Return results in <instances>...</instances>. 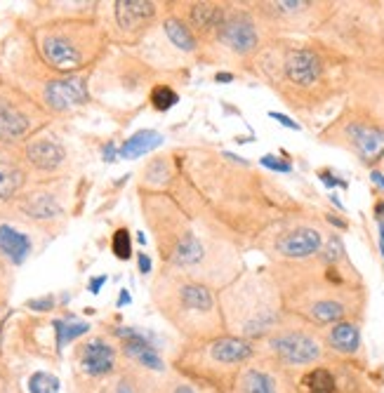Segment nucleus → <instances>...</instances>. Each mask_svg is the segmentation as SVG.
Masks as SVG:
<instances>
[{"instance_id":"nucleus-1","label":"nucleus","mask_w":384,"mask_h":393,"mask_svg":"<svg viewBox=\"0 0 384 393\" xmlns=\"http://www.w3.org/2000/svg\"><path fill=\"white\" fill-rule=\"evenodd\" d=\"M160 311L170 318V323L184 337H193L196 341H200L208 337L210 332V328L203 321L215 311V299H212V292L205 285L182 283L175 290L173 299L165 306H160Z\"/></svg>"},{"instance_id":"nucleus-2","label":"nucleus","mask_w":384,"mask_h":393,"mask_svg":"<svg viewBox=\"0 0 384 393\" xmlns=\"http://www.w3.org/2000/svg\"><path fill=\"white\" fill-rule=\"evenodd\" d=\"M113 334L120 339L123 353L128 361H133L137 367L148 372H165V361L158 351V341L151 332L133 325H118Z\"/></svg>"},{"instance_id":"nucleus-3","label":"nucleus","mask_w":384,"mask_h":393,"mask_svg":"<svg viewBox=\"0 0 384 393\" xmlns=\"http://www.w3.org/2000/svg\"><path fill=\"white\" fill-rule=\"evenodd\" d=\"M269 349H271V353L283 365L290 367L311 365L323 353L318 339L307 332H280L276 337L269 339Z\"/></svg>"},{"instance_id":"nucleus-4","label":"nucleus","mask_w":384,"mask_h":393,"mask_svg":"<svg viewBox=\"0 0 384 393\" xmlns=\"http://www.w3.org/2000/svg\"><path fill=\"white\" fill-rule=\"evenodd\" d=\"M45 101L50 109L66 111L88 101V78L85 76H66L57 78L45 85Z\"/></svg>"},{"instance_id":"nucleus-5","label":"nucleus","mask_w":384,"mask_h":393,"mask_svg":"<svg viewBox=\"0 0 384 393\" xmlns=\"http://www.w3.org/2000/svg\"><path fill=\"white\" fill-rule=\"evenodd\" d=\"M118 363V353L108 344L106 339L95 337L80 349V370H83L88 377H108V374L116 370Z\"/></svg>"},{"instance_id":"nucleus-6","label":"nucleus","mask_w":384,"mask_h":393,"mask_svg":"<svg viewBox=\"0 0 384 393\" xmlns=\"http://www.w3.org/2000/svg\"><path fill=\"white\" fill-rule=\"evenodd\" d=\"M40 50H43V57L48 59V64L59 68V71H73V68L83 64V50L68 36H61V33L45 36L40 41Z\"/></svg>"},{"instance_id":"nucleus-7","label":"nucleus","mask_w":384,"mask_h":393,"mask_svg":"<svg viewBox=\"0 0 384 393\" xmlns=\"http://www.w3.org/2000/svg\"><path fill=\"white\" fill-rule=\"evenodd\" d=\"M220 38L222 43L229 45L238 54H245L257 48V28L250 17L245 14H231L229 19L222 21Z\"/></svg>"},{"instance_id":"nucleus-8","label":"nucleus","mask_w":384,"mask_h":393,"mask_svg":"<svg viewBox=\"0 0 384 393\" xmlns=\"http://www.w3.org/2000/svg\"><path fill=\"white\" fill-rule=\"evenodd\" d=\"M320 245H323V241H320V233L316 229H295V231H288L285 236H280L276 248L285 257L302 259V257L316 254Z\"/></svg>"},{"instance_id":"nucleus-9","label":"nucleus","mask_w":384,"mask_h":393,"mask_svg":"<svg viewBox=\"0 0 384 393\" xmlns=\"http://www.w3.org/2000/svg\"><path fill=\"white\" fill-rule=\"evenodd\" d=\"M285 76L295 85H314L320 78V59L311 50H292L285 61Z\"/></svg>"},{"instance_id":"nucleus-10","label":"nucleus","mask_w":384,"mask_h":393,"mask_svg":"<svg viewBox=\"0 0 384 393\" xmlns=\"http://www.w3.org/2000/svg\"><path fill=\"white\" fill-rule=\"evenodd\" d=\"M26 158L38 170H55L64 161V146L52 137H38L26 146Z\"/></svg>"},{"instance_id":"nucleus-11","label":"nucleus","mask_w":384,"mask_h":393,"mask_svg":"<svg viewBox=\"0 0 384 393\" xmlns=\"http://www.w3.org/2000/svg\"><path fill=\"white\" fill-rule=\"evenodd\" d=\"M347 134L352 137L354 146H356L365 161H377V158L384 156V130L354 123L347 128Z\"/></svg>"},{"instance_id":"nucleus-12","label":"nucleus","mask_w":384,"mask_h":393,"mask_svg":"<svg viewBox=\"0 0 384 393\" xmlns=\"http://www.w3.org/2000/svg\"><path fill=\"white\" fill-rule=\"evenodd\" d=\"M0 254L8 257L15 266H21L31 254V238L26 233L12 229V226H0Z\"/></svg>"},{"instance_id":"nucleus-13","label":"nucleus","mask_w":384,"mask_h":393,"mask_svg":"<svg viewBox=\"0 0 384 393\" xmlns=\"http://www.w3.org/2000/svg\"><path fill=\"white\" fill-rule=\"evenodd\" d=\"M156 14V5L144 0H120L116 3V19L123 28H140Z\"/></svg>"},{"instance_id":"nucleus-14","label":"nucleus","mask_w":384,"mask_h":393,"mask_svg":"<svg viewBox=\"0 0 384 393\" xmlns=\"http://www.w3.org/2000/svg\"><path fill=\"white\" fill-rule=\"evenodd\" d=\"M28 132V118L8 99H0V139L15 141Z\"/></svg>"},{"instance_id":"nucleus-15","label":"nucleus","mask_w":384,"mask_h":393,"mask_svg":"<svg viewBox=\"0 0 384 393\" xmlns=\"http://www.w3.org/2000/svg\"><path fill=\"white\" fill-rule=\"evenodd\" d=\"M160 144H163V134L156 132V130H142V132L133 134L130 139H125V144L118 149V156L133 161V158H140L156 151Z\"/></svg>"},{"instance_id":"nucleus-16","label":"nucleus","mask_w":384,"mask_h":393,"mask_svg":"<svg viewBox=\"0 0 384 393\" xmlns=\"http://www.w3.org/2000/svg\"><path fill=\"white\" fill-rule=\"evenodd\" d=\"M328 344L335 349L337 353H345V356H352V353L358 351L361 346V330L349 321H340L332 325L328 332Z\"/></svg>"},{"instance_id":"nucleus-17","label":"nucleus","mask_w":384,"mask_h":393,"mask_svg":"<svg viewBox=\"0 0 384 393\" xmlns=\"http://www.w3.org/2000/svg\"><path fill=\"white\" fill-rule=\"evenodd\" d=\"M240 393H280L278 381L271 372L260 367H248L238 377Z\"/></svg>"},{"instance_id":"nucleus-18","label":"nucleus","mask_w":384,"mask_h":393,"mask_svg":"<svg viewBox=\"0 0 384 393\" xmlns=\"http://www.w3.org/2000/svg\"><path fill=\"white\" fill-rule=\"evenodd\" d=\"M200 259H203V245H200V241L193 233H184V238L175 245L173 254H170V261H173L177 269L196 266Z\"/></svg>"},{"instance_id":"nucleus-19","label":"nucleus","mask_w":384,"mask_h":393,"mask_svg":"<svg viewBox=\"0 0 384 393\" xmlns=\"http://www.w3.org/2000/svg\"><path fill=\"white\" fill-rule=\"evenodd\" d=\"M165 33H168L170 43L175 45V48L184 50V52H193L196 50V38H193L191 28H189L182 19H175V17H170V19H165Z\"/></svg>"},{"instance_id":"nucleus-20","label":"nucleus","mask_w":384,"mask_h":393,"mask_svg":"<svg viewBox=\"0 0 384 393\" xmlns=\"http://www.w3.org/2000/svg\"><path fill=\"white\" fill-rule=\"evenodd\" d=\"M21 184H24V174H21V170L17 168V165L8 163V161H0V201L15 196Z\"/></svg>"},{"instance_id":"nucleus-21","label":"nucleus","mask_w":384,"mask_h":393,"mask_svg":"<svg viewBox=\"0 0 384 393\" xmlns=\"http://www.w3.org/2000/svg\"><path fill=\"white\" fill-rule=\"evenodd\" d=\"M52 328L57 334V349L59 351L64 349L66 344H71L73 339H78L90 332V325L83 321H55Z\"/></svg>"},{"instance_id":"nucleus-22","label":"nucleus","mask_w":384,"mask_h":393,"mask_svg":"<svg viewBox=\"0 0 384 393\" xmlns=\"http://www.w3.org/2000/svg\"><path fill=\"white\" fill-rule=\"evenodd\" d=\"M222 10L217 8V5L212 3H198L191 8V21L196 24L198 28H203V31H208V28H215V26H222Z\"/></svg>"},{"instance_id":"nucleus-23","label":"nucleus","mask_w":384,"mask_h":393,"mask_svg":"<svg viewBox=\"0 0 384 393\" xmlns=\"http://www.w3.org/2000/svg\"><path fill=\"white\" fill-rule=\"evenodd\" d=\"M311 318L320 325H332V323H340L345 318V306L340 301H332V299H323L316 301L311 306Z\"/></svg>"},{"instance_id":"nucleus-24","label":"nucleus","mask_w":384,"mask_h":393,"mask_svg":"<svg viewBox=\"0 0 384 393\" xmlns=\"http://www.w3.org/2000/svg\"><path fill=\"white\" fill-rule=\"evenodd\" d=\"M305 386H307V393H335L337 391L335 377H332V372L325 367L311 370L305 377Z\"/></svg>"},{"instance_id":"nucleus-25","label":"nucleus","mask_w":384,"mask_h":393,"mask_svg":"<svg viewBox=\"0 0 384 393\" xmlns=\"http://www.w3.org/2000/svg\"><path fill=\"white\" fill-rule=\"evenodd\" d=\"M59 212V205H57L48 193H38V196L28 198L26 203V214L33 219H50Z\"/></svg>"},{"instance_id":"nucleus-26","label":"nucleus","mask_w":384,"mask_h":393,"mask_svg":"<svg viewBox=\"0 0 384 393\" xmlns=\"http://www.w3.org/2000/svg\"><path fill=\"white\" fill-rule=\"evenodd\" d=\"M28 393H61L59 379L50 372H33L28 377Z\"/></svg>"},{"instance_id":"nucleus-27","label":"nucleus","mask_w":384,"mask_h":393,"mask_svg":"<svg viewBox=\"0 0 384 393\" xmlns=\"http://www.w3.org/2000/svg\"><path fill=\"white\" fill-rule=\"evenodd\" d=\"M177 101H180V94L173 88H168V85H156L151 90V104L156 111H170Z\"/></svg>"},{"instance_id":"nucleus-28","label":"nucleus","mask_w":384,"mask_h":393,"mask_svg":"<svg viewBox=\"0 0 384 393\" xmlns=\"http://www.w3.org/2000/svg\"><path fill=\"white\" fill-rule=\"evenodd\" d=\"M111 248H113V254H116L118 259L128 261L130 257H133V238H130V231L118 229L116 233H113Z\"/></svg>"},{"instance_id":"nucleus-29","label":"nucleus","mask_w":384,"mask_h":393,"mask_svg":"<svg viewBox=\"0 0 384 393\" xmlns=\"http://www.w3.org/2000/svg\"><path fill=\"white\" fill-rule=\"evenodd\" d=\"M260 163L265 165L267 170H271V172H283V174L292 172V165H290L288 161H280V158L271 156V153H269V156H262Z\"/></svg>"},{"instance_id":"nucleus-30","label":"nucleus","mask_w":384,"mask_h":393,"mask_svg":"<svg viewBox=\"0 0 384 393\" xmlns=\"http://www.w3.org/2000/svg\"><path fill=\"white\" fill-rule=\"evenodd\" d=\"M323 257H325V261H337V259L342 257V243H340V238H330V243H328V248H325Z\"/></svg>"},{"instance_id":"nucleus-31","label":"nucleus","mask_w":384,"mask_h":393,"mask_svg":"<svg viewBox=\"0 0 384 393\" xmlns=\"http://www.w3.org/2000/svg\"><path fill=\"white\" fill-rule=\"evenodd\" d=\"M269 118H273L278 125H283V128H288V130H295V132H300V123H295L290 116H285V113H280V111H269Z\"/></svg>"},{"instance_id":"nucleus-32","label":"nucleus","mask_w":384,"mask_h":393,"mask_svg":"<svg viewBox=\"0 0 384 393\" xmlns=\"http://www.w3.org/2000/svg\"><path fill=\"white\" fill-rule=\"evenodd\" d=\"M26 306L33 311H50V309H55V297L48 294V297H40V299H28Z\"/></svg>"},{"instance_id":"nucleus-33","label":"nucleus","mask_w":384,"mask_h":393,"mask_svg":"<svg viewBox=\"0 0 384 393\" xmlns=\"http://www.w3.org/2000/svg\"><path fill=\"white\" fill-rule=\"evenodd\" d=\"M318 177H320V181H323L325 186H328V189H335V186H340V189H347V181H342V179H337V177H332L330 172H318Z\"/></svg>"},{"instance_id":"nucleus-34","label":"nucleus","mask_w":384,"mask_h":393,"mask_svg":"<svg viewBox=\"0 0 384 393\" xmlns=\"http://www.w3.org/2000/svg\"><path fill=\"white\" fill-rule=\"evenodd\" d=\"M307 3H300V0H285V3H276V8L280 12H295V10H302Z\"/></svg>"},{"instance_id":"nucleus-35","label":"nucleus","mask_w":384,"mask_h":393,"mask_svg":"<svg viewBox=\"0 0 384 393\" xmlns=\"http://www.w3.org/2000/svg\"><path fill=\"white\" fill-rule=\"evenodd\" d=\"M137 264H140V273H146L151 271V257H148V254H144V252H140L137 254Z\"/></svg>"},{"instance_id":"nucleus-36","label":"nucleus","mask_w":384,"mask_h":393,"mask_svg":"<svg viewBox=\"0 0 384 393\" xmlns=\"http://www.w3.org/2000/svg\"><path fill=\"white\" fill-rule=\"evenodd\" d=\"M116 156H118L116 144H113V141H108V144L104 146V161L106 163H113V161H116Z\"/></svg>"},{"instance_id":"nucleus-37","label":"nucleus","mask_w":384,"mask_h":393,"mask_svg":"<svg viewBox=\"0 0 384 393\" xmlns=\"http://www.w3.org/2000/svg\"><path fill=\"white\" fill-rule=\"evenodd\" d=\"M116 393H140V391H137V386H135L130 379H120V384H118V391H116Z\"/></svg>"},{"instance_id":"nucleus-38","label":"nucleus","mask_w":384,"mask_h":393,"mask_svg":"<svg viewBox=\"0 0 384 393\" xmlns=\"http://www.w3.org/2000/svg\"><path fill=\"white\" fill-rule=\"evenodd\" d=\"M106 283V276H97V278H93V281H90V292L93 294H99V290H102V285Z\"/></svg>"},{"instance_id":"nucleus-39","label":"nucleus","mask_w":384,"mask_h":393,"mask_svg":"<svg viewBox=\"0 0 384 393\" xmlns=\"http://www.w3.org/2000/svg\"><path fill=\"white\" fill-rule=\"evenodd\" d=\"M370 179H372V184H375V186H380V189H384V174H382V172L372 170V172H370Z\"/></svg>"},{"instance_id":"nucleus-40","label":"nucleus","mask_w":384,"mask_h":393,"mask_svg":"<svg viewBox=\"0 0 384 393\" xmlns=\"http://www.w3.org/2000/svg\"><path fill=\"white\" fill-rule=\"evenodd\" d=\"M130 301H133V297H130L128 290H120V294H118V306H128Z\"/></svg>"},{"instance_id":"nucleus-41","label":"nucleus","mask_w":384,"mask_h":393,"mask_svg":"<svg viewBox=\"0 0 384 393\" xmlns=\"http://www.w3.org/2000/svg\"><path fill=\"white\" fill-rule=\"evenodd\" d=\"M328 221L332 226H337V229H347V221L340 219V217H328Z\"/></svg>"},{"instance_id":"nucleus-42","label":"nucleus","mask_w":384,"mask_h":393,"mask_svg":"<svg viewBox=\"0 0 384 393\" xmlns=\"http://www.w3.org/2000/svg\"><path fill=\"white\" fill-rule=\"evenodd\" d=\"M215 81H217V83H231L233 76H231V73H217Z\"/></svg>"},{"instance_id":"nucleus-43","label":"nucleus","mask_w":384,"mask_h":393,"mask_svg":"<svg viewBox=\"0 0 384 393\" xmlns=\"http://www.w3.org/2000/svg\"><path fill=\"white\" fill-rule=\"evenodd\" d=\"M375 217H377V221H384V203L375 205Z\"/></svg>"},{"instance_id":"nucleus-44","label":"nucleus","mask_w":384,"mask_h":393,"mask_svg":"<svg viewBox=\"0 0 384 393\" xmlns=\"http://www.w3.org/2000/svg\"><path fill=\"white\" fill-rule=\"evenodd\" d=\"M330 201L335 203V205H337V208H340V210H345V205H342V201H340V198L335 196V193H330Z\"/></svg>"},{"instance_id":"nucleus-45","label":"nucleus","mask_w":384,"mask_h":393,"mask_svg":"<svg viewBox=\"0 0 384 393\" xmlns=\"http://www.w3.org/2000/svg\"><path fill=\"white\" fill-rule=\"evenodd\" d=\"M377 229H380V243L384 245V221H377Z\"/></svg>"}]
</instances>
